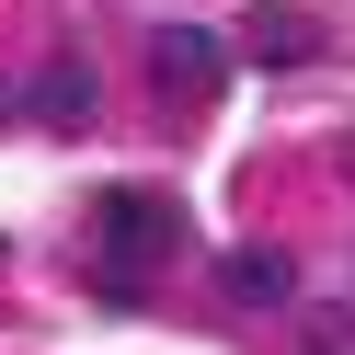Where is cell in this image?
Here are the masks:
<instances>
[{"instance_id": "cell-5", "label": "cell", "mask_w": 355, "mask_h": 355, "mask_svg": "<svg viewBox=\"0 0 355 355\" xmlns=\"http://www.w3.org/2000/svg\"><path fill=\"white\" fill-rule=\"evenodd\" d=\"M35 115H46V126H80V115H92V80H80V58H46V69H35Z\"/></svg>"}, {"instance_id": "cell-1", "label": "cell", "mask_w": 355, "mask_h": 355, "mask_svg": "<svg viewBox=\"0 0 355 355\" xmlns=\"http://www.w3.org/2000/svg\"><path fill=\"white\" fill-rule=\"evenodd\" d=\"M92 230H103V252H115V275H138V263H172V252H184V218H172L161 195H103Z\"/></svg>"}, {"instance_id": "cell-2", "label": "cell", "mask_w": 355, "mask_h": 355, "mask_svg": "<svg viewBox=\"0 0 355 355\" xmlns=\"http://www.w3.org/2000/svg\"><path fill=\"white\" fill-rule=\"evenodd\" d=\"M149 80H161L172 103H207L218 80H230V46H218L207 24H161L149 35Z\"/></svg>"}, {"instance_id": "cell-3", "label": "cell", "mask_w": 355, "mask_h": 355, "mask_svg": "<svg viewBox=\"0 0 355 355\" xmlns=\"http://www.w3.org/2000/svg\"><path fill=\"white\" fill-rule=\"evenodd\" d=\"M218 298H230V309H286V298H298V263H286V252H230V263H218Z\"/></svg>"}, {"instance_id": "cell-4", "label": "cell", "mask_w": 355, "mask_h": 355, "mask_svg": "<svg viewBox=\"0 0 355 355\" xmlns=\"http://www.w3.org/2000/svg\"><path fill=\"white\" fill-rule=\"evenodd\" d=\"M241 46H252L263 69H298V58H321V24H309V12H275V0H263L252 24H241Z\"/></svg>"}]
</instances>
